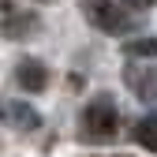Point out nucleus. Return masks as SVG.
<instances>
[{"label":"nucleus","mask_w":157,"mask_h":157,"mask_svg":"<svg viewBox=\"0 0 157 157\" xmlns=\"http://www.w3.org/2000/svg\"><path fill=\"white\" fill-rule=\"evenodd\" d=\"M116 131H120V109L112 97H94L78 112V135L86 142H109Z\"/></svg>","instance_id":"1"},{"label":"nucleus","mask_w":157,"mask_h":157,"mask_svg":"<svg viewBox=\"0 0 157 157\" xmlns=\"http://www.w3.org/2000/svg\"><path fill=\"white\" fill-rule=\"evenodd\" d=\"M127 4L124 0H78V11L86 15V23L90 26H97L101 34H127L131 26H135V19L124 11Z\"/></svg>","instance_id":"2"},{"label":"nucleus","mask_w":157,"mask_h":157,"mask_svg":"<svg viewBox=\"0 0 157 157\" xmlns=\"http://www.w3.org/2000/svg\"><path fill=\"white\" fill-rule=\"evenodd\" d=\"M124 78H127V86H131V94L139 97V101H157V67L131 64L124 71Z\"/></svg>","instance_id":"3"},{"label":"nucleus","mask_w":157,"mask_h":157,"mask_svg":"<svg viewBox=\"0 0 157 157\" xmlns=\"http://www.w3.org/2000/svg\"><path fill=\"white\" fill-rule=\"evenodd\" d=\"M15 78H19V86L23 90H45L49 86V67L41 60H34V56H23V60L15 64Z\"/></svg>","instance_id":"4"},{"label":"nucleus","mask_w":157,"mask_h":157,"mask_svg":"<svg viewBox=\"0 0 157 157\" xmlns=\"http://www.w3.org/2000/svg\"><path fill=\"white\" fill-rule=\"evenodd\" d=\"M135 142H139V146H146L150 153H157V112L142 116V120L135 124Z\"/></svg>","instance_id":"5"},{"label":"nucleus","mask_w":157,"mask_h":157,"mask_svg":"<svg viewBox=\"0 0 157 157\" xmlns=\"http://www.w3.org/2000/svg\"><path fill=\"white\" fill-rule=\"evenodd\" d=\"M8 120H11L19 131H34L37 124H41V120H37V112H34L30 105H15V101L8 105Z\"/></svg>","instance_id":"6"},{"label":"nucleus","mask_w":157,"mask_h":157,"mask_svg":"<svg viewBox=\"0 0 157 157\" xmlns=\"http://www.w3.org/2000/svg\"><path fill=\"white\" fill-rule=\"evenodd\" d=\"M124 52L135 56V60H150V56H157V37H139V41H127Z\"/></svg>","instance_id":"7"},{"label":"nucleus","mask_w":157,"mask_h":157,"mask_svg":"<svg viewBox=\"0 0 157 157\" xmlns=\"http://www.w3.org/2000/svg\"><path fill=\"white\" fill-rule=\"evenodd\" d=\"M124 4H127V8H135V11H146V8H153V4H157V0H124Z\"/></svg>","instance_id":"8"},{"label":"nucleus","mask_w":157,"mask_h":157,"mask_svg":"<svg viewBox=\"0 0 157 157\" xmlns=\"http://www.w3.org/2000/svg\"><path fill=\"white\" fill-rule=\"evenodd\" d=\"M116 157H135V153H116Z\"/></svg>","instance_id":"9"}]
</instances>
